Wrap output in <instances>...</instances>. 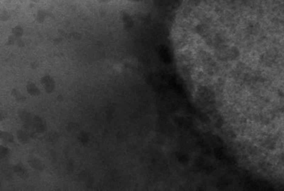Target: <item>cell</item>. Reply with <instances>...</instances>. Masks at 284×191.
Masks as SVG:
<instances>
[{
    "label": "cell",
    "mask_w": 284,
    "mask_h": 191,
    "mask_svg": "<svg viewBox=\"0 0 284 191\" xmlns=\"http://www.w3.org/2000/svg\"><path fill=\"white\" fill-rule=\"evenodd\" d=\"M27 91L29 94L33 96H36L39 94V91L38 88L36 86L32 83H29L27 86Z\"/></svg>",
    "instance_id": "obj_7"
},
{
    "label": "cell",
    "mask_w": 284,
    "mask_h": 191,
    "mask_svg": "<svg viewBox=\"0 0 284 191\" xmlns=\"http://www.w3.org/2000/svg\"><path fill=\"white\" fill-rule=\"evenodd\" d=\"M47 138L49 139V141H51V142H55L57 141V139H58V135L57 134V133H55V132H51V133H49L47 136Z\"/></svg>",
    "instance_id": "obj_11"
},
{
    "label": "cell",
    "mask_w": 284,
    "mask_h": 191,
    "mask_svg": "<svg viewBox=\"0 0 284 191\" xmlns=\"http://www.w3.org/2000/svg\"><path fill=\"white\" fill-rule=\"evenodd\" d=\"M67 130H70L71 131H72V130H75L77 128V124H72L71 123L70 124L68 125V126L67 127Z\"/></svg>",
    "instance_id": "obj_13"
},
{
    "label": "cell",
    "mask_w": 284,
    "mask_h": 191,
    "mask_svg": "<svg viewBox=\"0 0 284 191\" xmlns=\"http://www.w3.org/2000/svg\"><path fill=\"white\" fill-rule=\"evenodd\" d=\"M42 84L47 93H51L55 89V82L52 78L46 76L42 79Z\"/></svg>",
    "instance_id": "obj_4"
},
{
    "label": "cell",
    "mask_w": 284,
    "mask_h": 191,
    "mask_svg": "<svg viewBox=\"0 0 284 191\" xmlns=\"http://www.w3.org/2000/svg\"><path fill=\"white\" fill-rule=\"evenodd\" d=\"M12 94L13 96L15 97L16 100L20 102H23L25 101L26 100V98L22 96V94H20L18 91L16 90H13L12 91Z\"/></svg>",
    "instance_id": "obj_10"
},
{
    "label": "cell",
    "mask_w": 284,
    "mask_h": 191,
    "mask_svg": "<svg viewBox=\"0 0 284 191\" xmlns=\"http://www.w3.org/2000/svg\"><path fill=\"white\" fill-rule=\"evenodd\" d=\"M17 138L19 140V142L22 144H26L29 142L30 135L23 130H19L17 132Z\"/></svg>",
    "instance_id": "obj_6"
},
{
    "label": "cell",
    "mask_w": 284,
    "mask_h": 191,
    "mask_svg": "<svg viewBox=\"0 0 284 191\" xmlns=\"http://www.w3.org/2000/svg\"><path fill=\"white\" fill-rule=\"evenodd\" d=\"M0 137L1 138L6 142L12 143L14 140L13 136L7 132H1Z\"/></svg>",
    "instance_id": "obj_8"
},
{
    "label": "cell",
    "mask_w": 284,
    "mask_h": 191,
    "mask_svg": "<svg viewBox=\"0 0 284 191\" xmlns=\"http://www.w3.org/2000/svg\"><path fill=\"white\" fill-rule=\"evenodd\" d=\"M33 127L35 129L36 132L42 133L47 130V125L44 120L39 116L34 117L32 120Z\"/></svg>",
    "instance_id": "obj_1"
},
{
    "label": "cell",
    "mask_w": 284,
    "mask_h": 191,
    "mask_svg": "<svg viewBox=\"0 0 284 191\" xmlns=\"http://www.w3.org/2000/svg\"><path fill=\"white\" fill-rule=\"evenodd\" d=\"M29 165L37 171H42L45 168V164L39 159L34 156H30L28 159Z\"/></svg>",
    "instance_id": "obj_3"
},
{
    "label": "cell",
    "mask_w": 284,
    "mask_h": 191,
    "mask_svg": "<svg viewBox=\"0 0 284 191\" xmlns=\"http://www.w3.org/2000/svg\"><path fill=\"white\" fill-rule=\"evenodd\" d=\"M0 154H1V157L2 159H6L8 157L10 154V150L7 147H3V146H1L0 148Z\"/></svg>",
    "instance_id": "obj_9"
},
{
    "label": "cell",
    "mask_w": 284,
    "mask_h": 191,
    "mask_svg": "<svg viewBox=\"0 0 284 191\" xmlns=\"http://www.w3.org/2000/svg\"><path fill=\"white\" fill-rule=\"evenodd\" d=\"M13 171L21 178H26L28 176V172L22 163H19L13 167Z\"/></svg>",
    "instance_id": "obj_5"
},
{
    "label": "cell",
    "mask_w": 284,
    "mask_h": 191,
    "mask_svg": "<svg viewBox=\"0 0 284 191\" xmlns=\"http://www.w3.org/2000/svg\"><path fill=\"white\" fill-rule=\"evenodd\" d=\"M79 138L81 139V142L83 143H86L88 141V137L86 133H82L80 135V137H79Z\"/></svg>",
    "instance_id": "obj_12"
},
{
    "label": "cell",
    "mask_w": 284,
    "mask_h": 191,
    "mask_svg": "<svg viewBox=\"0 0 284 191\" xmlns=\"http://www.w3.org/2000/svg\"><path fill=\"white\" fill-rule=\"evenodd\" d=\"M19 118L22 121L24 124L23 127L25 129H29L31 127H33L32 120L31 114L27 111H19Z\"/></svg>",
    "instance_id": "obj_2"
}]
</instances>
